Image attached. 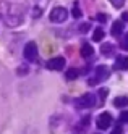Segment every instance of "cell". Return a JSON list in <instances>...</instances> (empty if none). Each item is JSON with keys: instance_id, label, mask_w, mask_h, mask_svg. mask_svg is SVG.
Wrapping results in <instances>:
<instances>
[{"instance_id": "obj_24", "label": "cell", "mask_w": 128, "mask_h": 134, "mask_svg": "<svg viewBox=\"0 0 128 134\" xmlns=\"http://www.w3.org/2000/svg\"><path fill=\"white\" fill-rule=\"evenodd\" d=\"M122 20H123V21H128V12H125V13L122 15Z\"/></svg>"}, {"instance_id": "obj_8", "label": "cell", "mask_w": 128, "mask_h": 134, "mask_svg": "<svg viewBox=\"0 0 128 134\" xmlns=\"http://www.w3.org/2000/svg\"><path fill=\"white\" fill-rule=\"evenodd\" d=\"M114 68L115 70H128V57H117V60L114 63Z\"/></svg>"}, {"instance_id": "obj_13", "label": "cell", "mask_w": 128, "mask_h": 134, "mask_svg": "<svg viewBox=\"0 0 128 134\" xmlns=\"http://www.w3.org/2000/svg\"><path fill=\"white\" fill-rule=\"evenodd\" d=\"M101 52H102L104 55H110V53L114 52V45H112V44H104V45L101 47Z\"/></svg>"}, {"instance_id": "obj_15", "label": "cell", "mask_w": 128, "mask_h": 134, "mask_svg": "<svg viewBox=\"0 0 128 134\" xmlns=\"http://www.w3.org/2000/svg\"><path fill=\"white\" fill-rule=\"evenodd\" d=\"M71 15H73L75 18H81V15H83V13H81L80 8H78V7L75 5V7H73V10H71Z\"/></svg>"}, {"instance_id": "obj_3", "label": "cell", "mask_w": 128, "mask_h": 134, "mask_svg": "<svg viewBox=\"0 0 128 134\" xmlns=\"http://www.w3.org/2000/svg\"><path fill=\"white\" fill-rule=\"evenodd\" d=\"M23 55H24V58L28 62H36V58H37V45H36V42H33V41L28 42L24 45Z\"/></svg>"}, {"instance_id": "obj_6", "label": "cell", "mask_w": 128, "mask_h": 134, "mask_svg": "<svg viewBox=\"0 0 128 134\" xmlns=\"http://www.w3.org/2000/svg\"><path fill=\"white\" fill-rule=\"evenodd\" d=\"M45 66H47L49 70H55V71H60V70H63V66H65V58H63V57H55V58L49 60Z\"/></svg>"}, {"instance_id": "obj_11", "label": "cell", "mask_w": 128, "mask_h": 134, "mask_svg": "<svg viewBox=\"0 0 128 134\" xmlns=\"http://www.w3.org/2000/svg\"><path fill=\"white\" fill-rule=\"evenodd\" d=\"M114 105L115 107H119V108H123L128 105V97H125V95H120V97H117L114 100Z\"/></svg>"}, {"instance_id": "obj_5", "label": "cell", "mask_w": 128, "mask_h": 134, "mask_svg": "<svg viewBox=\"0 0 128 134\" xmlns=\"http://www.w3.org/2000/svg\"><path fill=\"white\" fill-rule=\"evenodd\" d=\"M96 124H97V128L102 129V131L104 129H109L110 124H112V115L110 113H102V115H99V116H97Z\"/></svg>"}, {"instance_id": "obj_17", "label": "cell", "mask_w": 128, "mask_h": 134, "mask_svg": "<svg viewBox=\"0 0 128 134\" xmlns=\"http://www.w3.org/2000/svg\"><path fill=\"white\" fill-rule=\"evenodd\" d=\"M122 49L128 50V34H125V37L122 39Z\"/></svg>"}, {"instance_id": "obj_23", "label": "cell", "mask_w": 128, "mask_h": 134, "mask_svg": "<svg viewBox=\"0 0 128 134\" xmlns=\"http://www.w3.org/2000/svg\"><path fill=\"white\" fill-rule=\"evenodd\" d=\"M80 29H81V31H83V32H86V31H88V29H89V24H83V26H81V27H80Z\"/></svg>"}, {"instance_id": "obj_18", "label": "cell", "mask_w": 128, "mask_h": 134, "mask_svg": "<svg viewBox=\"0 0 128 134\" xmlns=\"http://www.w3.org/2000/svg\"><path fill=\"white\" fill-rule=\"evenodd\" d=\"M120 121L128 123V111H122V115H120Z\"/></svg>"}, {"instance_id": "obj_12", "label": "cell", "mask_w": 128, "mask_h": 134, "mask_svg": "<svg viewBox=\"0 0 128 134\" xmlns=\"http://www.w3.org/2000/svg\"><path fill=\"white\" fill-rule=\"evenodd\" d=\"M102 39H104V31H102V27H97L94 31V34H93V41L94 42H101Z\"/></svg>"}, {"instance_id": "obj_21", "label": "cell", "mask_w": 128, "mask_h": 134, "mask_svg": "<svg viewBox=\"0 0 128 134\" xmlns=\"http://www.w3.org/2000/svg\"><path fill=\"white\" fill-rule=\"evenodd\" d=\"M28 73V68H26V66H24V68H18V74L19 76H23V74H26Z\"/></svg>"}, {"instance_id": "obj_19", "label": "cell", "mask_w": 128, "mask_h": 134, "mask_svg": "<svg viewBox=\"0 0 128 134\" xmlns=\"http://www.w3.org/2000/svg\"><path fill=\"white\" fill-rule=\"evenodd\" d=\"M97 20H99L101 23H105V20H107V15H105V13H99V15H97Z\"/></svg>"}, {"instance_id": "obj_7", "label": "cell", "mask_w": 128, "mask_h": 134, "mask_svg": "<svg viewBox=\"0 0 128 134\" xmlns=\"http://www.w3.org/2000/svg\"><path fill=\"white\" fill-rule=\"evenodd\" d=\"M109 76H110V73H109V68H107V66H97L96 68V79H93L91 82H101V81L107 79Z\"/></svg>"}, {"instance_id": "obj_4", "label": "cell", "mask_w": 128, "mask_h": 134, "mask_svg": "<svg viewBox=\"0 0 128 134\" xmlns=\"http://www.w3.org/2000/svg\"><path fill=\"white\" fill-rule=\"evenodd\" d=\"M68 18V12L66 8H62V7H55L54 10L50 12V20L54 23H63Z\"/></svg>"}, {"instance_id": "obj_22", "label": "cell", "mask_w": 128, "mask_h": 134, "mask_svg": "<svg viewBox=\"0 0 128 134\" xmlns=\"http://www.w3.org/2000/svg\"><path fill=\"white\" fill-rule=\"evenodd\" d=\"M99 95H101V97H102V102H104V97H105V95H107V91H105V89H104V91L101 89V91H99Z\"/></svg>"}, {"instance_id": "obj_20", "label": "cell", "mask_w": 128, "mask_h": 134, "mask_svg": "<svg viewBox=\"0 0 128 134\" xmlns=\"http://www.w3.org/2000/svg\"><path fill=\"white\" fill-rule=\"evenodd\" d=\"M123 132V129H122V126H120V124H119V126H117L114 131H112V134H122Z\"/></svg>"}, {"instance_id": "obj_9", "label": "cell", "mask_w": 128, "mask_h": 134, "mask_svg": "<svg viewBox=\"0 0 128 134\" xmlns=\"http://www.w3.org/2000/svg\"><path fill=\"white\" fill-rule=\"evenodd\" d=\"M123 32V21H115L112 26V36L114 37H119Z\"/></svg>"}, {"instance_id": "obj_10", "label": "cell", "mask_w": 128, "mask_h": 134, "mask_svg": "<svg viewBox=\"0 0 128 134\" xmlns=\"http://www.w3.org/2000/svg\"><path fill=\"white\" fill-rule=\"evenodd\" d=\"M94 53V49L89 45V44H83V47H81V55L84 57V58H89V57Z\"/></svg>"}, {"instance_id": "obj_14", "label": "cell", "mask_w": 128, "mask_h": 134, "mask_svg": "<svg viewBox=\"0 0 128 134\" xmlns=\"http://www.w3.org/2000/svg\"><path fill=\"white\" fill-rule=\"evenodd\" d=\"M66 78H68V79H75V78H78V70L70 68V70L66 71Z\"/></svg>"}, {"instance_id": "obj_16", "label": "cell", "mask_w": 128, "mask_h": 134, "mask_svg": "<svg viewBox=\"0 0 128 134\" xmlns=\"http://www.w3.org/2000/svg\"><path fill=\"white\" fill-rule=\"evenodd\" d=\"M109 2L115 7V8H120V7H123V3H125V0H109Z\"/></svg>"}, {"instance_id": "obj_1", "label": "cell", "mask_w": 128, "mask_h": 134, "mask_svg": "<svg viewBox=\"0 0 128 134\" xmlns=\"http://www.w3.org/2000/svg\"><path fill=\"white\" fill-rule=\"evenodd\" d=\"M2 18L7 26H19L23 21V7L15 3H3L2 5Z\"/></svg>"}, {"instance_id": "obj_2", "label": "cell", "mask_w": 128, "mask_h": 134, "mask_svg": "<svg viewBox=\"0 0 128 134\" xmlns=\"http://www.w3.org/2000/svg\"><path fill=\"white\" fill-rule=\"evenodd\" d=\"M75 105H76L78 108H89V107H94V105H96V97H94L93 94H84V95H81L80 99H76Z\"/></svg>"}]
</instances>
